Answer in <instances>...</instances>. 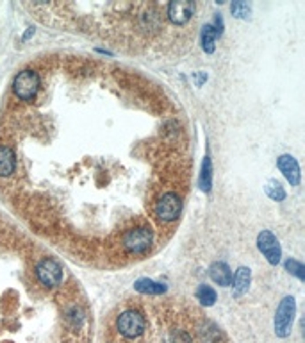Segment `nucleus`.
I'll list each match as a JSON object with an SVG mask.
<instances>
[{"label": "nucleus", "mask_w": 305, "mask_h": 343, "mask_svg": "<svg viewBox=\"0 0 305 343\" xmlns=\"http://www.w3.org/2000/svg\"><path fill=\"white\" fill-rule=\"evenodd\" d=\"M32 32H34V29H32V27H29V31L25 32V36H23V39H29V38H31V34H32Z\"/></svg>", "instance_id": "nucleus-23"}, {"label": "nucleus", "mask_w": 305, "mask_h": 343, "mask_svg": "<svg viewBox=\"0 0 305 343\" xmlns=\"http://www.w3.org/2000/svg\"><path fill=\"white\" fill-rule=\"evenodd\" d=\"M257 249L264 254L270 265H278L282 258V249L278 243L277 236L271 231H261L257 234Z\"/></svg>", "instance_id": "nucleus-7"}, {"label": "nucleus", "mask_w": 305, "mask_h": 343, "mask_svg": "<svg viewBox=\"0 0 305 343\" xmlns=\"http://www.w3.org/2000/svg\"><path fill=\"white\" fill-rule=\"evenodd\" d=\"M195 13V4L190 0H175L168 6V18L177 25H184L191 20Z\"/></svg>", "instance_id": "nucleus-8"}, {"label": "nucleus", "mask_w": 305, "mask_h": 343, "mask_svg": "<svg viewBox=\"0 0 305 343\" xmlns=\"http://www.w3.org/2000/svg\"><path fill=\"white\" fill-rule=\"evenodd\" d=\"M250 270L247 266H239L236 272V275H232V282H234V297H241L250 286Z\"/></svg>", "instance_id": "nucleus-12"}, {"label": "nucleus", "mask_w": 305, "mask_h": 343, "mask_svg": "<svg viewBox=\"0 0 305 343\" xmlns=\"http://www.w3.org/2000/svg\"><path fill=\"white\" fill-rule=\"evenodd\" d=\"M39 89V75L34 70H22L13 79V91L20 101L31 102L36 99Z\"/></svg>", "instance_id": "nucleus-2"}, {"label": "nucleus", "mask_w": 305, "mask_h": 343, "mask_svg": "<svg viewBox=\"0 0 305 343\" xmlns=\"http://www.w3.org/2000/svg\"><path fill=\"white\" fill-rule=\"evenodd\" d=\"M294 315H296V301L293 295H287L280 301L275 313V334L278 338H287L291 334Z\"/></svg>", "instance_id": "nucleus-1"}, {"label": "nucleus", "mask_w": 305, "mask_h": 343, "mask_svg": "<svg viewBox=\"0 0 305 343\" xmlns=\"http://www.w3.org/2000/svg\"><path fill=\"white\" fill-rule=\"evenodd\" d=\"M264 191H266V195L271 199V201L275 202H282L284 199H286V189L282 188V184L278 181H275V179H270V181L266 182V186H264Z\"/></svg>", "instance_id": "nucleus-16"}, {"label": "nucleus", "mask_w": 305, "mask_h": 343, "mask_svg": "<svg viewBox=\"0 0 305 343\" xmlns=\"http://www.w3.org/2000/svg\"><path fill=\"white\" fill-rule=\"evenodd\" d=\"M170 343H191V339L186 332H175V334L171 336Z\"/></svg>", "instance_id": "nucleus-21"}, {"label": "nucleus", "mask_w": 305, "mask_h": 343, "mask_svg": "<svg viewBox=\"0 0 305 343\" xmlns=\"http://www.w3.org/2000/svg\"><path fill=\"white\" fill-rule=\"evenodd\" d=\"M134 289L139 293H145V295H161V293L166 291V286L161 284V282H155L152 279H138L134 282Z\"/></svg>", "instance_id": "nucleus-13"}, {"label": "nucleus", "mask_w": 305, "mask_h": 343, "mask_svg": "<svg viewBox=\"0 0 305 343\" xmlns=\"http://www.w3.org/2000/svg\"><path fill=\"white\" fill-rule=\"evenodd\" d=\"M216 32H214L213 25L211 23H205L202 27V34H200V41H202V48L207 54H213L214 48H216Z\"/></svg>", "instance_id": "nucleus-15"}, {"label": "nucleus", "mask_w": 305, "mask_h": 343, "mask_svg": "<svg viewBox=\"0 0 305 343\" xmlns=\"http://www.w3.org/2000/svg\"><path fill=\"white\" fill-rule=\"evenodd\" d=\"M36 277L46 288H55L63 281V266L55 259L45 258L36 265Z\"/></svg>", "instance_id": "nucleus-4"}, {"label": "nucleus", "mask_w": 305, "mask_h": 343, "mask_svg": "<svg viewBox=\"0 0 305 343\" xmlns=\"http://www.w3.org/2000/svg\"><path fill=\"white\" fill-rule=\"evenodd\" d=\"M286 270L289 272V274L296 275L300 281H305V266H303V263L298 261V259H287Z\"/></svg>", "instance_id": "nucleus-18"}, {"label": "nucleus", "mask_w": 305, "mask_h": 343, "mask_svg": "<svg viewBox=\"0 0 305 343\" xmlns=\"http://www.w3.org/2000/svg\"><path fill=\"white\" fill-rule=\"evenodd\" d=\"M198 184L200 189L205 193L211 191L213 188V165H211V156H205L204 161H202V170H200V179H198Z\"/></svg>", "instance_id": "nucleus-14"}, {"label": "nucleus", "mask_w": 305, "mask_h": 343, "mask_svg": "<svg viewBox=\"0 0 305 343\" xmlns=\"http://www.w3.org/2000/svg\"><path fill=\"white\" fill-rule=\"evenodd\" d=\"M16 168V156L11 146L0 145V177H9Z\"/></svg>", "instance_id": "nucleus-11"}, {"label": "nucleus", "mask_w": 305, "mask_h": 343, "mask_svg": "<svg viewBox=\"0 0 305 343\" xmlns=\"http://www.w3.org/2000/svg\"><path fill=\"white\" fill-rule=\"evenodd\" d=\"M205 79H207V75H205V73H200V75H197V86H200L202 82L205 81Z\"/></svg>", "instance_id": "nucleus-22"}, {"label": "nucleus", "mask_w": 305, "mask_h": 343, "mask_svg": "<svg viewBox=\"0 0 305 343\" xmlns=\"http://www.w3.org/2000/svg\"><path fill=\"white\" fill-rule=\"evenodd\" d=\"M230 11L236 18H248V15H250V6H248L247 2H234V4L230 6Z\"/></svg>", "instance_id": "nucleus-19"}, {"label": "nucleus", "mask_w": 305, "mask_h": 343, "mask_svg": "<svg viewBox=\"0 0 305 343\" xmlns=\"http://www.w3.org/2000/svg\"><path fill=\"white\" fill-rule=\"evenodd\" d=\"M277 166L278 170L284 174V177L291 182V186H298L301 179V172H300V165L298 161L289 154H282L277 159Z\"/></svg>", "instance_id": "nucleus-9"}, {"label": "nucleus", "mask_w": 305, "mask_h": 343, "mask_svg": "<svg viewBox=\"0 0 305 343\" xmlns=\"http://www.w3.org/2000/svg\"><path fill=\"white\" fill-rule=\"evenodd\" d=\"M197 299L204 306H213L214 302H216V291H214L211 286L200 284V286H198V289H197Z\"/></svg>", "instance_id": "nucleus-17"}, {"label": "nucleus", "mask_w": 305, "mask_h": 343, "mask_svg": "<svg viewBox=\"0 0 305 343\" xmlns=\"http://www.w3.org/2000/svg\"><path fill=\"white\" fill-rule=\"evenodd\" d=\"M116 327L125 338H138V336L143 334L145 331V318L139 311H134V309H129V311H124L120 316H118V322H116Z\"/></svg>", "instance_id": "nucleus-5"}, {"label": "nucleus", "mask_w": 305, "mask_h": 343, "mask_svg": "<svg viewBox=\"0 0 305 343\" xmlns=\"http://www.w3.org/2000/svg\"><path fill=\"white\" fill-rule=\"evenodd\" d=\"M182 211V201L177 193H164L155 204V215L162 222H173Z\"/></svg>", "instance_id": "nucleus-6"}, {"label": "nucleus", "mask_w": 305, "mask_h": 343, "mask_svg": "<svg viewBox=\"0 0 305 343\" xmlns=\"http://www.w3.org/2000/svg\"><path fill=\"white\" fill-rule=\"evenodd\" d=\"M211 25H213V29H214V32H216V36L223 34V18H221L220 15L214 16V22L211 23Z\"/></svg>", "instance_id": "nucleus-20"}, {"label": "nucleus", "mask_w": 305, "mask_h": 343, "mask_svg": "<svg viewBox=\"0 0 305 343\" xmlns=\"http://www.w3.org/2000/svg\"><path fill=\"white\" fill-rule=\"evenodd\" d=\"M154 241V232H152L150 227L147 225H139V227L129 229L127 232L124 234V247L127 249L129 252H134V254H141V252L148 251Z\"/></svg>", "instance_id": "nucleus-3"}, {"label": "nucleus", "mask_w": 305, "mask_h": 343, "mask_svg": "<svg viewBox=\"0 0 305 343\" xmlns=\"http://www.w3.org/2000/svg\"><path fill=\"white\" fill-rule=\"evenodd\" d=\"M209 277L214 284L218 286H230L232 284V270L228 268L227 263L223 261H216L209 266Z\"/></svg>", "instance_id": "nucleus-10"}]
</instances>
